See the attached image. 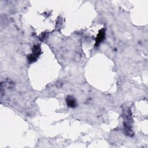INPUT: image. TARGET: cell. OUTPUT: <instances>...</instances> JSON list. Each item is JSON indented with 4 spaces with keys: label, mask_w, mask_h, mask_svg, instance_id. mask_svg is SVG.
I'll list each match as a JSON object with an SVG mask.
<instances>
[{
    "label": "cell",
    "mask_w": 148,
    "mask_h": 148,
    "mask_svg": "<svg viewBox=\"0 0 148 148\" xmlns=\"http://www.w3.org/2000/svg\"><path fill=\"white\" fill-rule=\"evenodd\" d=\"M40 54L41 49L40 46L38 45H35L32 49V53L31 54H29L28 57V60L29 62H35L38 59Z\"/></svg>",
    "instance_id": "obj_1"
},
{
    "label": "cell",
    "mask_w": 148,
    "mask_h": 148,
    "mask_svg": "<svg viewBox=\"0 0 148 148\" xmlns=\"http://www.w3.org/2000/svg\"><path fill=\"white\" fill-rule=\"evenodd\" d=\"M66 102L68 106L71 108H75L77 105V102H76V99L71 96H68L66 98Z\"/></svg>",
    "instance_id": "obj_3"
},
{
    "label": "cell",
    "mask_w": 148,
    "mask_h": 148,
    "mask_svg": "<svg viewBox=\"0 0 148 148\" xmlns=\"http://www.w3.org/2000/svg\"><path fill=\"white\" fill-rule=\"evenodd\" d=\"M105 35V28H102L99 30L96 39H95V46H98L104 39Z\"/></svg>",
    "instance_id": "obj_2"
}]
</instances>
